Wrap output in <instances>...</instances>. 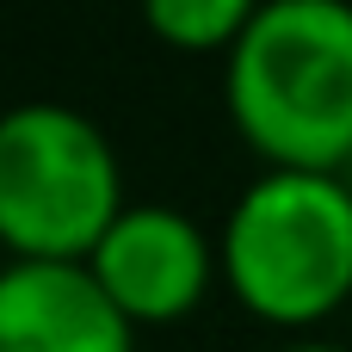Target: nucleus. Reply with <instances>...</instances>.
Wrapping results in <instances>:
<instances>
[{"mask_svg":"<svg viewBox=\"0 0 352 352\" xmlns=\"http://www.w3.org/2000/svg\"><path fill=\"white\" fill-rule=\"evenodd\" d=\"M223 105L266 167H352V6L260 0L223 56Z\"/></svg>","mask_w":352,"mask_h":352,"instance_id":"1","label":"nucleus"},{"mask_svg":"<svg viewBox=\"0 0 352 352\" xmlns=\"http://www.w3.org/2000/svg\"><path fill=\"white\" fill-rule=\"evenodd\" d=\"M223 285L272 328H316L352 297L346 173L260 167L217 229Z\"/></svg>","mask_w":352,"mask_h":352,"instance_id":"2","label":"nucleus"},{"mask_svg":"<svg viewBox=\"0 0 352 352\" xmlns=\"http://www.w3.org/2000/svg\"><path fill=\"white\" fill-rule=\"evenodd\" d=\"M124 204V161L80 105L19 99L0 111L6 260H87Z\"/></svg>","mask_w":352,"mask_h":352,"instance_id":"3","label":"nucleus"},{"mask_svg":"<svg viewBox=\"0 0 352 352\" xmlns=\"http://www.w3.org/2000/svg\"><path fill=\"white\" fill-rule=\"evenodd\" d=\"M87 272L130 328H167L210 297V285L223 278V254L192 210L167 198H130L87 254Z\"/></svg>","mask_w":352,"mask_h":352,"instance_id":"4","label":"nucleus"},{"mask_svg":"<svg viewBox=\"0 0 352 352\" xmlns=\"http://www.w3.org/2000/svg\"><path fill=\"white\" fill-rule=\"evenodd\" d=\"M0 352H136V328L99 291L87 260H6Z\"/></svg>","mask_w":352,"mask_h":352,"instance_id":"5","label":"nucleus"},{"mask_svg":"<svg viewBox=\"0 0 352 352\" xmlns=\"http://www.w3.org/2000/svg\"><path fill=\"white\" fill-rule=\"evenodd\" d=\"M260 0H148V31L173 50H235Z\"/></svg>","mask_w":352,"mask_h":352,"instance_id":"6","label":"nucleus"},{"mask_svg":"<svg viewBox=\"0 0 352 352\" xmlns=\"http://www.w3.org/2000/svg\"><path fill=\"white\" fill-rule=\"evenodd\" d=\"M272 352H346V346H334V340H291V346H272Z\"/></svg>","mask_w":352,"mask_h":352,"instance_id":"7","label":"nucleus"},{"mask_svg":"<svg viewBox=\"0 0 352 352\" xmlns=\"http://www.w3.org/2000/svg\"><path fill=\"white\" fill-rule=\"evenodd\" d=\"M346 186H352V167H346Z\"/></svg>","mask_w":352,"mask_h":352,"instance_id":"8","label":"nucleus"}]
</instances>
